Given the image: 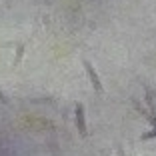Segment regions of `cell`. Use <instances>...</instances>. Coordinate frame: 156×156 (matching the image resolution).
<instances>
[{
	"label": "cell",
	"mask_w": 156,
	"mask_h": 156,
	"mask_svg": "<svg viewBox=\"0 0 156 156\" xmlns=\"http://www.w3.org/2000/svg\"><path fill=\"white\" fill-rule=\"evenodd\" d=\"M74 120H76V128L78 134L82 138L88 136V128H86V114H84V104L82 102H76L74 104Z\"/></svg>",
	"instance_id": "6da1fadb"
},
{
	"label": "cell",
	"mask_w": 156,
	"mask_h": 156,
	"mask_svg": "<svg viewBox=\"0 0 156 156\" xmlns=\"http://www.w3.org/2000/svg\"><path fill=\"white\" fill-rule=\"evenodd\" d=\"M82 64H84V70H86L88 78H90V84H92V88H94V92H98V94H104V86H102V80H100V76H98V72L94 70L92 62L84 58V60H82Z\"/></svg>",
	"instance_id": "7a4b0ae2"
},
{
	"label": "cell",
	"mask_w": 156,
	"mask_h": 156,
	"mask_svg": "<svg viewBox=\"0 0 156 156\" xmlns=\"http://www.w3.org/2000/svg\"><path fill=\"white\" fill-rule=\"evenodd\" d=\"M24 52H26V44H24V42L16 44V56H14V68H16V66H20V62H22V58H24Z\"/></svg>",
	"instance_id": "3957f363"
},
{
	"label": "cell",
	"mask_w": 156,
	"mask_h": 156,
	"mask_svg": "<svg viewBox=\"0 0 156 156\" xmlns=\"http://www.w3.org/2000/svg\"><path fill=\"white\" fill-rule=\"evenodd\" d=\"M152 138H156V130H150V132H144L142 136H140V142H146V140H152Z\"/></svg>",
	"instance_id": "277c9868"
},
{
	"label": "cell",
	"mask_w": 156,
	"mask_h": 156,
	"mask_svg": "<svg viewBox=\"0 0 156 156\" xmlns=\"http://www.w3.org/2000/svg\"><path fill=\"white\" fill-rule=\"evenodd\" d=\"M0 102H2V104H8V98L4 96V92H2V88H0Z\"/></svg>",
	"instance_id": "5b68a950"
},
{
	"label": "cell",
	"mask_w": 156,
	"mask_h": 156,
	"mask_svg": "<svg viewBox=\"0 0 156 156\" xmlns=\"http://www.w3.org/2000/svg\"><path fill=\"white\" fill-rule=\"evenodd\" d=\"M148 120H150V124L154 126V130H156V118H154V116H148Z\"/></svg>",
	"instance_id": "8992f818"
}]
</instances>
